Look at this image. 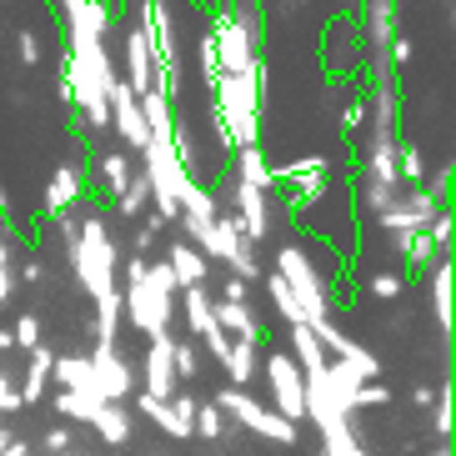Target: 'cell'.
Instances as JSON below:
<instances>
[{"label": "cell", "instance_id": "1", "mask_svg": "<svg viewBox=\"0 0 456 456\" xmlns=\"http://www.w3.org/2000/svg\"><path fill=\"white\" fill-rule=\"evenodd\" d=\"M61 226V241H66V261L76 271V286H81L91 301H106L116 296V241H110V226L101 211H70L55 221Z\"/></svg>", "mask_w": 456, "mask_h": 456}, {"label": "cell", "instance_id": "2", "mask_svg": "<svg viewBox=\"0 0 456 456\" xmlns=\"http://www.w3.org/2000/svg\"><path fill=\"white\" fill-rule=\"evenodd\" d=\"M121 276H126V291H121V316L126 322H131L141 336L171 331L175 301H181V291H175V281H171V266H166V261H146V256H131Z\"/></svg>", "mask_w": 456, "mask_h": 456}, {"label": "cell", "instance_id": "3", "mask_svg": "<svg viewBox=\"0 0 456 456\" xmlns=\"http://www.w3.org/2000/svg\"><path fill=\"white\" fill-rule=\"evenodd\" d=\"M261 101H266V61H256L246 76H221L211 86V110L226 121L231 146H256L261 135Z\"/></svg>", "mask_w": 456, "mask_h": 456}, {"label": "cell", "instance_id": "4", "mask_svg": "<svg viewBox=\"0 0 456 456\" xmlns=\"http://www.w3.org/2000/svg\"><path fill=\"white\" fill-rule=\"evenodd\" d=\"M211 45L216 61H221V76H246V70L261 61V20H256L251 5H231L211 20Z\"/></svg>", "mask_w": 456, "mask_h": 456}, {"label": "cell", "instance_id": "5", "mask_svg": "<svg viewBox=\"0 0 456 456\" xmlns=\"http://www.w3.org/2000/svg\"><path fill=\"white\" fill-rule=\"evenodd\" d=\"M271 271H276V276L291 286V296L301 301V311H306V326L331 316V286H326V276L316 271V261H311L301 246H281V251H276V266H271Z\"/></svg>", "mask_w": 456, "mask_h": 456}, {"label": "cell", "instance_id": "6", "mask_svg": "<svg viewBox=\"0 0 456 456\" xmlns=\"http://www.w3.org/2000/svg\"><path fill=\"white\" fill-rule=\"evenodd\" d=\"M216 411L231 416L241 431H256V436H266V442H276V446H296V442H301V427H291L286 416H276L271 406H261L251 391H241V387H221V391H216Z\"/></svg>", "mask_w": 456, "mask_h": 456}, {"label": "cell", "instance_id": "7", "mask_svg": "<svg viewBox=\"0 0 456 456\" xmlns=\"http://www.w3.org/2000/svg\"><path fill=\"white\" fill-rule=\"evenodd\" d=\"M266 387H271V411L286 416L291 427H301L306 421V381H301V366L291 362V351L266 356Z\"/></svg>", "mask_w": 456, "mask_h": 456}, {"label": "cell", "instance_id": "8", "mask_svg": "<svg viewBox=\"0 0 456 456\" xmlns=\"http://www.w3.org/2000/svg\"><path fill=\"white\" fill-rule=\"evenodd\" d=\"M436 216H442V191L411 186V191H396V201L376 216V226L387 231V236H416V231H427Z\"/></svg>", "mask_w": 456, "mask_h": 456}, {"label": "cell", "instance_id": "9", "mask_svg": "<svg viewBox=\"0 0 456 456\" xmlns=\"http://www.w3.org/2000/svg\"><path fill=\"white\" fill-rule=\"evenodd\" d=\"M86 356H91V371H95V387H101V402L126 406V396L135 391V366L121 356V346H116V341H95Z\"/></svg>", "mask_w": 456, "mask_h": 456}, {"label": "cell", "instance_id": "10", "mask_svg": "<svg viewBox=\"0 0 456 456\" xmlns=\"http://www.w3.org/2000/svg\"><path fill=\"white\" fill-rule=\"evenodd\" d=\"M135 411L156 421V431H166L171 442H186L191 436V416H196V391H175L171 402H156V396H135Z\"/></svg>", "mask_w": 456, "mask_h": 456}, {"label": "cell", "instance_id": "11", "mask_svg": "<svg viewBox=\"0 0 456 456\" xmlns=\"http://www.w3.org/2000/svg\"><path fill=\"white\" fill-rule=\"evenodd\" d=\"M276 175V186L291 191V201H316L326 191V181H331V161L326 156H301V161L281 166V171H271Z\"/></svg>", "mask_w": 456, "mask_h": 456}, {"label": "cell", "instance_id": "12", "mask_svg": "<svg viewBox=\"0 0 456 456\" xmlns=\"http://www.w3.org/2000/svg\"><path fill=\"white\" fill-rule=\"evenodd\" d=\"M106 101H110V126H116V135H121L131 151H146L151 131H146V116H141V101H135V91H131L126 81H116Z\"/></svg>", "mask_w": 456, "mask_h": 456}, {"label": "cell", "instance_id": "13", "mask_svg": "<svg viewBox=\"0 0 456 456\" xmlns=\"http://www.w3.org/2000/svg\"><path fill=\"white\" fill-rule=\"evenodd\" d=\"M231 216L241 221V231H246V241H251V246H261L271 236V201H266V191H251V186L236 181V191H231Z\"/></svg>", "mask_w": 456, "mask_h": 456}, {"label": "cell", "instance_id": "14", "mask_svg": "<svg viewBox=\"0 0 456 456\" xmlns=\"http://www.w3.org/2000/svg\"><path fill=\"white\" fill-rule=\"evenodd\" d=\"M66 30L70 41H106L110 30V0H66Z\"/></svg>", "mask_w": 456, "mask_h": 456}, {"label": "cell", "instance_id": "15", "mask_svg": "<svg viewBox=\"0 0 456 456\" xmlns=\"http://www.w3.org/2000/svg\"><path fill=\"white\" fill-rule=\"evenodd\" d=\"M171 331L151 336V351H146V396H156V402H171L175 391V366H171Z\"/></svg>", "mask_w": 456, "mask_h": 456}, {"label": "cell", "instance_id": "16", "mask_svg": "<svg viewBox=\"0 0 456 456\" xmlns=\"http://www.w3.org/2000/svg\"><path fill=\"white\" fill-rule=\"evenodd\" d=\"M211 316H216V326L226 331V341H241V346H261V341H266V326H261V316L251 311V301H246V306L211 301Z\"/></svg>", "mask_w": 456, "mask_h": 456}, {"label": "cell", "instance_id": "17", "mask_svg": "<svg viewBox=\"0 0 456 456\" xmlns=\"http://www.w3.org/2000/svg\"><path fill=\"white\" fill-rule=\"evenodd\" d=\"M81 191H86V175H81V166L76 161H61L55 166V175H51V186H45V216H70L76 206H81Z\"/></svg>", "mask_w": 456, "mask_h": 456}, {"label": "cell", "instance_id": "18", "mask_svg": "<svg viewBox=\"0 0 456 456\" xmlns=\"http://www.w3.org/2000/svg\"><path fill=\"white\" fill-rule=\"evenodd\" d=\"M166 266H171L175 291H191V286H206V271H211V261H206V256L196 251L191 241H175L171 251H166Z\"/></svg>", "mask_w": 456, "mask_h": 456}, {"label": "cell", "instance_id": "19", "mask_svg": "<svg viewBox=\"0 0 456 456\" xmlns=\"http://www.w3.org/2000/svg\"><path fill=\"white\" fill-rule=\"evenodd\" d=\"M126 86H131L135 95L156 91V66H151V51H146V36L141 30H126Z\"/></svg>", "mask_w": 456, "mask_h": 456}, {"label": "cell", "instance_id": "20", "mask_svg": "<svg viewBox=\"0 0 456 456\" xmlns=\"http://www.w3.org/2000/svg\"><path fill=\"white\" fill-rule=\"evenodd\" d=\"M362 181H371V186H402L396 181V135H371Z\"/></svg>", "mask_w": 456, "mask_h": 456}, {"label": "cell", "instance_id": "21", "mask_svg": "<svg viewBox=\"0 0 456 456\" xmlns=\"http://www.w3.org/2000/svg\"><path fill=\"white\" fill-rule=\"evenodd\" d=\"M452 281H456V266H452V256H442L431 266V311H436L442 336H452Z\"/></svg>", "mask_w": 456, "mask_h": 456}, {"label": "cell", "instance_id": "22", "mask_svg": "<svg viewBox=\"0 0 456 456\" xmlns=\"http://www.w3.org/2000/svg\"><path fill=\"white\" fill-rule=\"evenodd\" d=\"M91 427H95V436H101L106 446H126L135 436V431H131V411H126V406H116V402L101 406V411L91 416Z\"/></svg>", "mask_w": 456, "mask_h": 456}, {"label": "cell", "instance_id": "23", "mask_svg": "<svg viewBox=\"0 0 456 456\" xmlns=\"http://www.w3.org/2000/svg\"><path fill=\"white\" fill-rule=\"evenodd\" d=\"M181 316H186L191 341H201V336L216 326V316H211V291H206V286H191V291H181Z\"/></svg>", "mask_w": 456, "mask_h": 456}, {"label": "cell", "instance_id": "24", "mask_svg": "<svg viewBox=\"0 0 456 456\" xmlns=\"http://www.w3.org/2000/svg\"><path fill=\"white\" fill-rule=\"evenodd\" d=\"M51 366H55V351L51 346L30 351V371H26V381H20V406H36L45 396V387H51Z\"/></svg>", "mask_w": 456, "mask_h": 456}, {"label": "cell", "instance_id": "25", "mask_svg": "<svg viewBox=\"0 0 456 456\" xmlns=\"http://www.w3.org/2000/svg\"><path fill=\"white\" fill-rule=\"evenodd\" d=\"M95 171H101V186H106V196L116 201V196L131 186L135 166H131V156H126V151H101V156H95Z\"/></svg>", "mask_w": 456, "mask_h": 456}, {"label": "cell", "instance_id": "26", "mask_svg": "<svg viewBox=\"0 0 456 456\" xmlns=\"http://www.w3.org/2000/svg\"><path fill=\"white\" fill-rule=\"evenodd\" d=\"M236 171H241V186H251V191H271L276 186V166L266 161V151L261 146H241L236 151Z\"/></svg>", "mask_w": 456, "mask_h": 456}, {"label": "cell", "instance_id": "27", "mask_svg": "<svg viewBox=\"0 0 456 456\" xmlns=\"http://www.w3.org/2000/svg\"><path fill=\"white\" fill-rule=\"evenodd\" d=\"M266 291H271V306H276V316H281L286 326H306V311H301V301L291 296V286H286L276 271H266Z\"/></svg>", "mask_w": 456, "mask_h": 456}, {"label": "cell", "instance_id": "28", "mask_svg": "<svg viewBox=\"0 0 456 456\" xmlns=\"http://www.w3.org/2000/svg\"><path fill=\"white\" fill-rule=\"evenodd\" d=\"M256 351L261 346H241V341H231V351H226V362H221V371L231 376V387H251V376H256Z\"/></svg>", "mask_w": 456, "mask_h": 456}, {"label": "cell", "instance_id": "29", "mask_svg": "<svg viewBox=\"0 0 456 456\" xmlns=\"http://www.w3.org/2000/svg\"><path fill=\"white\" fill-rule=\"evenodd\" d=\"M291 362L301 366V371L326 366V351H322V341L311 336V326H291Z\"/></svg>", "mask_w": 456, "mask_h": 456}, {"label": "cell", "instance_id": "30", "mask_svg": "<svg viewBox=\"0 0 456 456\" xmlns=\"http://www.w3.org/2000/svg\"><path fill=\"white\" fill-rule=\"evenodd\" d=\"M396 5H402V0H371V15H366V41L381 45V51L391 45V20H396Z\"/></svg>", "mask_w": 456, "mask_h": 456}, {"label": "cell", "instance_id": "31", "mask_svg": "<svg viewBox=\"0 0 456 456\" xmlns=\"http://www.w3.org/2000/svg\"><path fill=\"white\" fill-rule=\"evenodd\" d=\"M226 416L216 411V402H196V416H191V436H201V442H221L226 436Z\"/></svg>", "mask_w": 456, "mask_h": 456}, {"label": "cell", "instance_id": "32", "mask_svg": "<svg viewBox=\"0 0 456 456\" xmlns=\"http://www.w3.org/2000/svg\"><path fill=\"white\" fill-rule=\"evenodd\" d=\"M171 366H175V387H186V381H196L201 376V351H196V341H171Z\"/></svg>", "mask_w": 456, "mask_h": 456}, {"label": "cell", "instance_id": "33", "mask_svg": "<svg viewBox=\"0 0 456 456\" xmlns=\"http://www.w3.org/2000/svg\"><path fill=\"white\" fill-rule=\"evenodd\" d=\"M151 206V186H146V175L135 171L131 175V186L121 191V196H116V216H126V221H135V216L146 211Z\"/></svg>", "mask_w": 456, "mask_h": 456}, {"label": "cell", "instance_id": "34", "mask_svg": "<svg viewBox=\"0 0 456 456\" xmlns=\"http://www.w3.org/2000/svg\"><path fill=\"white\" fill-rule=\"evenodd\" d=\"M116 331H121V291L95 301V341H116Z\"/></svg>", "mask_w": 456, "mask_h": 456}, {"label": "cell", "instance_id": "35", "mask_svg": "<svg viewBox=\"0 0 456 456\" xmlns=\"http://www.w3.org/2000/svg\"><path fill=\"white\" fill-rule=\"evenodd\" d=\"M421 175H427L421 151H416V146H396V181H402V186H421Z\"/></svg>", "mask_w": 456, "mask_h": 456}, {"label": "cell", "instance_id": "36", "mask_svg": "<svg viewBox=\"0 0 456 456\" xmlns=\"http://www.w3.org/2000/svg\"><path fill=\"white\" fill-rule=\"evenodd\" d=\"M11 336H15V351H36L41 346V316L36 311H20V322L11 326Z\"/></svg>", "mask_w": 456, "mask_h": 456}, {"label": "cell", "instance_id": "37", "mask_svg": "<svg viewBox=\"0 0 456 456\" xmlns=\"http://www.w3.org/2000/svg\"><path fill=\"white\" fill-rule=\"evenodd\" d=\"M436 436H442V446H452V381H442L436 387Z\"/></svg>", "mask_w": 456, "mask_h": 456}, {"label": "cell", "instance_id": "38", "mask_svg": "<svg viewBox=\"0 0 456 456\" xmlns=\"http://www.w3.org/2000/svg\"><path fill=\"white\" fill-rule=\"evenodd\" d=\"M196 66H201V81H206V91H211V86L221 81V61H216L211 36H201V45H196Z\"/></svg>", "mask_w": 456, "mask_h": 456}, {"label": "cell", "instance_id": "39", "mask_svg": "<svg viewBox=\"0 0 456 456\" xmlns=\"http://www.w3.org/2000/svg\"><path fill=\"white\" fill-rule=\"evenodd\" d=\"M70 446H76V431H70L66 421H55V427H45V431H41V452L61 456V452H70Z\"/></svg>", "mask_w": 456, "mask_h": 456}, {"label": "cell", "instance_id": "40", "mask_svg": "<svg viewBox=\"0 0 456 456\" xmlns=\"http://www.w3.org/2000/svg\"><path fill=\"white\" fill-rule=\"evenodd\" d=\"M396 191H402V186H371V181H362V206L371 216H381L391 201H396Z\"/></svg>", "mask_w": 456, "mask_h": 456}, {"label": "cell", "instance_id": "41", "mask_svg": "<svg viewBox=\"0 0 456 456\" xmlns=\"http://www.w3.org/2000/svg\"><path fill=\"white\" fill-rule=\"evenodd\" d=\"M402 291H406L402 271H381V276H371V296H381V301H396Z\"/></svg>", "mask_w": 456, "mask_h": 456}, {"label": "cell", "instance_id": "42", "mask_svg": "<svg viewBox=\"0 0 456 456\" xmlns=\"http://www.w3.org/2000/svg\"><path fill=\"white\" fill-rule=\"evenodd\" d=\"M20 411V381H15L11 371H0V416Z\"/></svg>", "mask_w": 456, "mask_h": 456}, {"label": "cell", "instance_id": "43", "mask_svg": "<svg viewBox=\"0 0 456 456\" xmlns=\"http://www.w3.org/2000/svg\"><path fill=\"white\" fill-rule=\"evenodd\" d=\"M366 406H391V391L381 381H366L362 396H356V411H366Z\"/></svg>", "mask_w": 456, "mask_h": 456}, {"label": "cell", "instance_id": "44", "mask_svg": "<svg viewBox=\"0 0 456 456\" xmlns=\"http://www.w3.org/2000/svg\"><path fill=\"white\" fill-rule=\"evenodd\" d=\"M221 301H231V306H246V301H251V281H241V276H226V286H221Z\"/></svg>", "mask_w": 456, "mask_h": 456}, {"label": "cell", "instance_id": "45", "mask_svg": "<svg viewBox=\"0 0 456 456\" xmlns=\"http://www.w3.org/2000/svg\"><path fill=\"white\" fill-rule=\"evenodd\" d=\"M161 231H166V226L156 221V216H151L146 226L135 231V241H131V246H135V256H151V246H156V236H161Z\"/></svg>", "mask_w": 456, "mask_h": 456}, {"label": "cell", "instance_id": "46", "mask_svg": "<svg viewBox=\"0 0 456 456\" xmlns=\"http://www.w3.org/2000/svg\"><path fill=\"white\" fill-rule=\"evenodd\" d=\"M15 51H20L26 66H36V61H41V41H36V30H20V36H15Z\"/></svg>", "mask_w": 456, "mask_h": 456}, {"label": "cell", "instance_id": "47", "mask_svg": "<svg viewBox=\"0 0 456 456\" xmlns=\"http://www.w3.org/2000/svg\"><path fill=\"white\" fill-rule=\"evenodd\" d=\"M201 346L211 351L216 362H226V351H231V341H226V331H221V326H211V331L201 336Z\"/></svg>", "mask_w": 456, "mask_h": 456}, {"label": "cell", "instance_id": "48", "mask_svg": "<svg viewBox=\"0 0 456 456\" xmlns=\"http://www.w3.org/2000/svg\"><path fill=\"white\" fill-rule=\"evenodd\" d=\"M15 276H20V281H30V286H41V281H45V261H41V256H30V261L15 271Z\"/></svg>", "mask_w": 456, "mask_h": 456}, {"label": "cell", "instance_id": "49", "mask_svg": "<svg viewBox=\"0 0 456 456\" xmlns=\"http://www.w3.org/2000/svg\"><path fill=\"white\" fill-rule=\"evenodd\" d=\"M387 61H391V66H406V61H411V41H406V36H396V41L387 45Z\"/></svg>", "mask_w": 456, "mask_h": 456}, {"label": "cell", "instance_id": "50", "mask_svg": "<svg viewBox=\"0 0 456 456\" xmlns=\"http://www.w3.org/2000/svg\"><path fill=\"white\" fill-rule=\"evenodd\" d=\"M341 126H346V131H362V126H366V106H362V101H356V106H346Z\"/></svg>", "mask_w": 456, "mask_h": 456}, {"label": "cell", "instance_id": "51", "mask_svg": "<svg viewBox=\"0 0 456 456\" xmlns=\"http://www.w3.org/2000/svg\"><path fill=\"white\" fill-rule=\"evenodd\" d=\"M11 291H15V271H11V266H0V306L11 301Z\"/></svg>", "mask_w": 456, "mask_h": 456}, {"label": "cell", "instance_id": "52", "mask_svg": "<svg viewBox=\"0 0 456 456\" xmlns=\"http://www.w3.org/2000/svg\"><path fill=\"white\" fill-rule=\"evenodd\" d=\"M411 402L416 406H431V402H436V387H427V381H421V387H411Z\"/></svg>", "mask_w": 456, "mask_h": 456}, {"label": "cell", "instance_id": "53", "mask_svg": "<svg viewBox=\"0 0 456 456\" xmlns=\"http://www.w3.org/2000/svg\"><path fill=\"white\" fill-rule=\"evenodd\" d=\"M0 351H15V336H11V326H0Z\"/></svg>", "mask_w": 456, "mask_h": 456}, {"label": "cell", "instance_id": "54", "mask_svg": "<svg viewBox=\"0 0 456 456\" xmlns=\"http://www.w3.org/2000/svg\"><path fill=\"white\" fill-rule=\"evenodd\" d=\"M11 446H15V436H11V427H0V456L11 452Z\"/></svg>", "mask_w": 456, "mask_h": 456}, {"label": "cell", "instance_id": "55", "mask_svg": "<svg viewBox=\"0 0 456 456\" xmlns=\"http://www.w3.org/2000/svg\"><path fill=\"white\" fill-rule=\"evenodd\" d=\"M0 226H11V201H5V191H0Z\"/></svg>", "mask_w": 456, "mask_h": 456}, {"label": "cell", "instance_id": "56", "mask_svg": "<svg viewBox=\"0 0 456 456\" xmlns=\"http://www.w3.org/2000/svg\"><path fill=\"white\" fill-rule=\"evenodd\" d=\"M0 266H11V241L0 236Z\"/></svg>", "mask_w": 456, "mask_h": 456}, {"label": "cell", "instance_id": "57", "mask_svg": "<svg viewBox=\"0 0 456 456\" xmlns=\"http://www.w3.org/2000/svg\"><path fill=\"white\" fill-rule=\"evenodd\" d=\"M427 456H452V446H436V452H427Z\"/></svg>", "mask_w": 456, "mask_h": 456}, {"label": "cell", "instance_id": "58", "mask_svg": "<svg viewBox=\"0 0 456 456\" xmlns=\"http://www.w3.org/2000/svg\"><path fill=\"white\" fill-rule=\"evenodd\" d=\"M61 5H66V0H61Z\"/></svg>", "mask_w": 456, "mask_h": 456}]
</instances>
